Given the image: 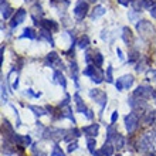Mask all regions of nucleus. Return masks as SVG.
Here are the masks:
<instances>
[{"mask_svg":"<svg viewBox=\"0 0 156 156\" xmlns=\"http://www.w3.org/2000/svg\"><path fill=\"white\" fill-rule=\"evenodd\" d=\"M84 75L91 77V80H92L95 84H101V82L104 81L102 71H101V68L97 66H88L85 70H84Z\"/></svg>","mask_w":156,"mask_h":156,"instance_id":"1","label":"nucleus"},{"mask_svg":"<svg viewBox=\"0 0 156 156\" xmlns=\"http://www.w3.org/2000/svg\"><path fill=\"white\" fill-rule=\"evenodd\" d=\"M136 30L140 36L144 37H152L155 34V27L152 26V23H149L146 20H140L138 24H136Z\"/></svg>","mask_w":156,"mask_h":156,"instance_id":"2","label":"nucleus"},{"mask_svg":"<svg viewBox=\"0 0 156 156\" xmlns=\"http://www.w3.org/2000/svg\"><path fill=\"white\" fill-rule=\"evenodd\" d=\"M90 97L94 99L97 104H99V105H101V111H104V108H105L107 101H108L107 94H105L104 91H101V90H91L90 91Z\"/></svg>","mask_w":156,"mask_h":156,"instance_id":"3","label":"nucleus"},{"mask_svg":"<svg viewBox=\"0 0 156 156\" xmlns=\"http://www.w3.org/2000/svg\"><path fill=\"white\" fill-rule=\"evenodd\" d=\"M88 10H90L88 3H87L85 0H80V2L75 4V7H74V16H75V19H77V20H82V19L88 14Z\"/></svg>","mask_w":156,"mask_h":156,"instance_id":"4","label":"nucleus"},{"mask_svg":"<svg viewBox=\"0 0 156 156\" xmlns=\"http://www.w3.org/2000/svg\"><path fill=\"white\" fill-rule=\"evenodd\" d=\"M133 85V77L132 75H123L116 81V90L122 91V90H129Z\"/></svg>","mask_w":156,"mask_h":156,"instance_id":"5","label":"nucleus"},{"mask_svg":"<svg viewBox=\"0 0 156 156\" xmlns=\"http://www.w3.org/2000/svg\"><path fill=\"white\" fill-rule=\"evenodd\" d=\"M138 116L132 112V114H129V115L125 116V128H126L128 132H133L136 129V126H138Z\"/></svg>","mask_w":156,"mask_h":156,"instance_id":"6","label":"nucleus"},{"mask_svg":"<svg viewBox=\"0 0 156 156\" xmlns=\"http://www.w3.org/2000/svg\"><path fill=\"white\" fill-rule=\"evenodd\" d=\"M152 92H153L152 88L140 85V87H138L136 91L133 92V97H135V98H149V97H152Z\"/></svg>","mask_w":156,"mask_h":156,"instance_id":"7","label":"nucleus"},{"mask_svg":"<svg viewBox=\"0 0 156 156\" xmlns=\"http://www.w3.org/2000/svg\"><path fill=\"white\" fill-rule=\"evenodd\" d=\"M26 14H27V13H26L24 9H19V10L16 12V14L13 16L10 26H12V27H16V26H19L20 23H23L24 19H26Z\"/></svg>","mask_w":156,"mask_h":156,"instance_id":"8","label":"nucleus"},{"mask_svg":"<svg viewBox=\"0 0 156 156\" xmlns=\"http://www.w3.org/2000/svg\"><path fill=\"white\" fill-rule=\"evenodd\" d=\"M13 139L16 142L19 146H29L31 144V138L29 135H24V136H20V135H13Z\"/></svg>","mask_w":156,"mask_h":156,"instance_id":"9","label":"nucleus"},{"mask_svg":"<svg viewBox=\"0 0 156 156\" xmlns=\"http://www.w3.org/2000/svg\"><path fill=\"white\" fill-rule=\"evenodd\" d=\"M40 26L41 29H45L48 31H57L58 30V24L53 20H40Z\"/></svg>","mask_w":156,"mask_h":156,"instance_id":"10","label":"nucleus"},{"mask_svg":"<svg viewBox=\"0 0 156 156\" xmlns=\"http://www.w3.org/2000/svg\"><path fill=\"white\" fill-rule=\"evenodd\" d=\"M98 131H99V125H98V123H92V125L85 126L84 129H82V132H84L85 135H88L90 138H94V136L98 135Z\"/></svg>","mask_w":156,"mask_h":156,"instance_id":"11","label":"nucleus"},{"mask_svg":"<svg viewBox=\"0 0 156 156\" xmlns=\"http://www.w3.org/2000/svg\"><path fill=\"white\" fill-rule=\"evenodd\" d=\"M104 14H105V7H104V6H97V7H94V10L91 12V19L95 20V19H98V17L104 16Z\"/></svg>","mask_w":156,"mask_h":156,"instance_id":"12","label":"nucleus"},{"mask_svg":"<svg viewBox=\"0 0 156 156\" xmlns=\"http://www.w3.org/2000/svg\"><path fill=\"white\" fill-rule=\"evenodd\" d=\"M151 146H152V140L149 139L148 135H145L144 138L140 139V142H139V148L142 149V151H149Z\"/></svg>","mask_w":156,"mask_h":156,"instance_id":"13","label":"nucleus"},{"mask_svg":"<svg viewBox=\"0 0 156 156\" xmlns=\"http://www.w3.org/2000/svg\"><path fill=\"white\" fill-rule=\"evenodd\" d=\"M54 82H57V84L62 85V88H66L67 87L66 78H64V75H62L60 71H55V73H54Z\"/></svg>","mask_w":156,"mask_h":156,"instance_id":"14","label":"nucleus"},{"mask_svg":"<svg viewBox=\"0 0 156 156\" xmlns=\"http://www.w3.org/2000/svg\"><path fill=\"white\" fill-rule=\"evenodd\" d=\"M74 99H75V104H77V111L81 112V114H84V112L87 111V108H85V105H84V102H82L81 97H80L78 94H75L74 95Z\"/></svg>","mask_w":156,"mask_h":156,"instance_id":"15","label":"nucleus"},{"mask_svg":"<svg viewBox=\"0 0 156 156\" xmlns=\"http://www.w3.org/2000/svg\"><path fill=\"white\" fill-rule=\"evenodd\" d=\"M102 155L104 156H112L114 155V146H112L109 142H105V145L102 146Z\"/></svg>","mask_w":156,"mask_h":156,"instance_id":"16","label":"nucleus"},{"mask_svg":"<svg viewBox=\"0 0 156 156\" xmlns=\"http://www.w3.org/2000/svg\"><path fill=\"white\" fill-rule=\"evenodd\" d=\"M116 135H118V132L114 129V125L108 126V129H107V142H111L114 138H116Z\"/></svg>","mask_w":156,"mask_h":156,"instance_id":"17","label":"nucleus"},{"mask_svg":"<svg viewBox=\"0 0 156 156\" xmlns=\"http://www.w3.org/2000/svg\"><path fill=\"white\" fill-rule=\"evenodd\" d=\"M12 13H13V9L10 6H4V3H2V17L3 19H9Z\"/></svg>","mask_w":156,"mask_h":156,"instance_id":"18","label":"nucleus"},{"mask_svg":"<svg viewBox=\"0 0 156 156\" xmlns=\"http://www.w3.org/2000/svg\"><path fill=\"white\" fill-rule=\"evenodd\" d=\"M47 61L50 62V66L51 64H62V62H60V58H58V55H57V53H50L48 54V57H47Z\"/></svg>","mask_w":156,"mask_h":156,"instance_id":"19","label":"nucleus"},{"mask_svg":"<svg viewBox=\"0 0 156 156\" xmlns=\"http://www.w3.org/2000/svg\"><path fill=\"white\" fill-rule=\"evenodd\" d=\"M155 119H156V112L155 111H149L148 114L145 115L144 121H145V123H146V125H151V123H152Z\"/></svg>","mask_w":156,"mask_h":156,"instance_id":"20","label":"nucleus"},{"mask_svg":"<svg viewBox=\"0 0 156 156\" xmlns=\"http://www.w3.org/2000/svg\"><path fill=\"white\" fill-rule=\"evenodd\" d=\"M87 146H88V151H90L91 153H95V146H97V140H95V138H88L87 139Z\"/></svg>","mask_w":156,"mask_h":156,"instance_id":"21","label":"nucleus"},{"mask_svg":"<svg viewBox=\"0 0 156 156\" xmlns=\"http://www.w3.org/2000/svg\"><path fill=\"white\" fill-rule=\"evenodd\" d=\"M90 45V38H88V36H82L80 40H78V47L80 48H87Z\"/></svg>","mask_w":156,"mask_h":156,"instance_id":"22","label":"nucleus"},{"mask_svg":"<svg viewBox=\"0 0 156 156\" xmlns=\"http://www.w3.org/2000/svg\"><path fill=\"white\" fill-rule=\"evenodd\" d=\"M21 37H27L30 38V40H34L36 38V33H34L33 29H24V31H23V34H21Z\"/></svg>","mask_w":156,"mask_h":156,"instance_id":"23","label":"nucleus"},{"mask_svg":"<svg viewBox=\"0 0 156 156\" xmlns=\"http://www.w3.org/2000/svg\"><path fill=\"white\" fill-rule=\"evenodd\" d=\"M92 60H94V64H95L97 67H101V66H102V62H104V57H102V54H99V53L94 54V57H92Z\"/></svg>","mask_w":156,"mask_h":156,"instance_id":"24","label":"nucleus"},{"mask_svg":"<svg viewBox=\"0 0 156 156\" xmlns=\"http://www.w3.org/2000/svg\"><path fill=\"white\" fill-rule=\"evenodd\" d=\"M50 33H51V31H48V30H45V29L41 30V36H43L47 41H50V44L51 45H54V40H53V37H51V34Z\"/></svg>","mask_w":156,"mask_h":156,"instance_id":"25","label":"nucleus"},{"mask_svg":"<svg viewBox=\"0 0 156 156\" xmlns=\"http://www.w3.org/2000/svg\"><path fill=\"white\" fill-rule=\"evenodd\" d=\"M50 156H66V153L62 152L58 145H54L53 146V152L50 153Z\"/></svg>","mask_w":156,"mask_h":156,"instance_id":"26","label":"nucleus"},{"mask_svg":"<svg viewBox=\"0 0 156 156\" xmlns=\"http://www.w3.org/2000/svg\"><path fill=\"white\" fill-rule=\"evenodd\" d=\"M156 6V0H142V7L153 9Z\"/></svg>","mask_w":156,"mask_h":156,"instance_id":"27","label":"nucleus"},{"mask_svg":"<svg viewBox=\"0 0 156 156\" xmlns=\"http://www.w3.org/2000/svg\"><path fill=\"white\" fill-rule=\"evenodd\" d=\"M29 108L31 109V111H34V114H36L37 116H43V115H45V114H47L43 108H37V107H29Z\"/></svg>","mask_w":156,"mask_h":156,"instance_id":"28","label":"nucleus"},{"mask_svg":"<svg viewBox=\"0 0 156 156\" xmlns=\"http://www.w3.org/2000/svg\"><path fill=\"white\" fill-rule=\"evenodd\" d=\"M122 37H123V40L126 41V43H129V40H131V38H132L131 30L128 29V27H125V29H123V34H122Z\"/></svg>","mask_w":156,"mask_h":156,"instance_id":"29","label":"nucleus"},{"mask_svg":"<svg viewBox=\"0 0 156 156\" xmlns=\"http://www.w3.org/2000/svg\"><path fill=\"white\" fill-rule=\"evenodd\" d=\"M115 142H116V145H118V148H123V146H125V139H123V136L119 135V133L116 135Z\"/></svg>","mask_w":156,"mask_h":156,"instance_id":"30","label":"nucleus"},{"mask_svg":"<svg viewBox=\"0 0 156 156\" xmlns=\"http://www.w3.org/2000/svg\"><path fill=\"white\" fill-rule=\"evenodd\" d=\"M107 81L108 82H112V67L109 66L107 70Z\"/></svg>","mask_w":156,"mask_h":156,"instance_id":"31","label":"nucleus"},{"mask_svg":"<svg viewBox=\"0 0 156 156\" xmlns=\"http://www.w3.org/2000/svg\"><path fill=\"white\" fill-rule=\"evenodd\" d=\"M7 101V97H6V88H4V84H2V102H6Z\"/></svg>","mask_w":156,"mask_h":156,"instance_id":"32","label":"nucleus"},{"mask_svg":"<svg viewBox=\"0 0 156 156\" xmlns=\"http://www.w3.org/2000/svg\"><path fill=\"white\" fill-rule=\"evenodd\" d=\"M77 148H78V144L77 142H73V144L68 145V152H74Z\"/></svg>","mask_w":156,"mask_h":156,"instance_id":"33","label":"nucleus"},{"mask_svg":"<svg viewBox=\"0 0 156 156\" xmlns=\"http://www.w3.org/2000/svg\"><path fill=\"white\" fill-rule=\"evenodd\" d=\"M84 114H85V116L88 119H92V118H94V114H92V111H91V109H88V108H87V111L84 112Z\"/></svg>","mask_w":156,"mask_h":156,"instance_id":"34","label":"nucleus"},{"mask_svg":"<svg viewBox=\"0 0 156 156\" xmlns=\"http://www.w3.org/2000/svg\"><path fill=\"white\" fill-rule=\"evenodd\" d=\"M148 78H149V80H156V71H149V73H148Z\"/></svg>","mask_w":156,"mask_h":156,"instance_id":"35","label":"nucleus"},{"mask_svg":"<svg viewBox=\"0 0 156 156\" xmlns=\"http://www.w3.org/2000/svg\"><path fill=\"white\" fill-rule=\"evenodd\" d=\"M116 118H118V112H114V114H112V118H111V122L112 123H115V121H116Z\"/></svg>","mask_w":156,"mask_h":156,"instance_id":"36","label":"nucleus"},{"mask_svg":"<svg viewBox=\"0 0 156 156\" xmlns=\"http://www.w3.org/2000/svg\"><path fill=\"white\" fill-rule=\"evenodd\" d=\"M129 2H131V0H118V3L122 4V6H128V4H129Z\"/></svg>","mask_w":156,"mask_h":156,"instance_id":"37","label":"nucleus"},{"mask_svg":"<svg viewBox=\"0 0 156 156\" xmlns=\"http://www.w3.org/2000/svg\"><path fill=\"white\" fill-rule=\"evenodd\" d=\"M151 16H152V17H155V19H156V6L152 9V10H151Z\"/></svg>","mask_w":156,"mask_h":156,"instance_id":"38","label":"nucleus"},{"mask_svg":"<svg viewBox=\"0 0 156 156\" xmlns=\"http://www.w3.org/2000/svg\"><path fill=\"white\" fill-rule=\"evenodd\" d=\"M116 156H122V155H116Z\"/></svg>","mask_w":156,"mask_h":156,"instance_id":"39","label":"nucleus"},{"mask_svg":"<svg viewBox=\"0 0 156 156\" xmlns=\"http://www.w3.org/2000/svg\"><path fill=\"white\" fill-rule=\"evenodd\" d=\"M151 156H156V155H151Z\"/></svg>","mask_w":156,"mask_h":156,"instance_id":"40","label":"nucleus"},{"mask_svg":"<svg viewBox=\"0 0 156 156\" xmlns=\"http://www.w3.org/2000/svg\"><path fill=\"white\" fill-rule=\"evenodd\" d=\"M91 2H95V0H91Z\"/></svg>","mask_w":156,"mask_h":156,"instance_id":"41","label":"nucleus"}]
</instances>
